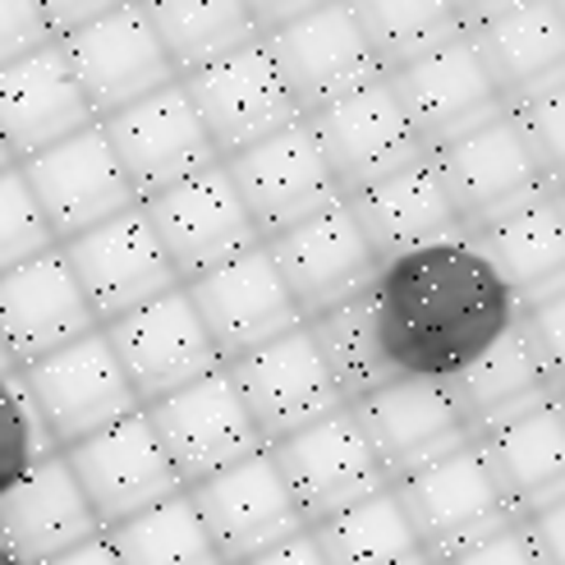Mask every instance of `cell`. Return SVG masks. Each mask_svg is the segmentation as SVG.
I'll return each instance as SVG.
<instances>
[{
  "label": "cell",
  "mask_w": 565,
  "mask_h": 565,
  "mask_svg": "<svg viewBox=\"0 0 565 565\" xmlns=\"http://www.w3.org/2000/svg\"><path fill=\"white\" fill-rule=\"evenodd\" d=\"M46 248H55V235L46 231L19 166H10V171H0V276L33 263Z\"/></svg>",
  "instance_id": "37"
},
{
  "label": "cell",
  "mask_w": 565,
  "mask_h": 565,
  "mask_svg": "<svg viewBox=\"0 0 565 565\" xmlns=\"http://www.w3.org/2000/svg\"><path fill=\"white\" fill-rule=\"evenodd\" d=\"M505 110H511V120L520 125L524 143L533 148V157H539L547 180L561 184V157H565V88H561V74L543 78L539 88L520 93Z\"/></svg>",
  "instance_id": "38"
},
{
  "label": "cell",
  "mask_w": 565,
  "mask_h": 565,
  "mask_svg": "<svg viewBox=\"0 0 565 565\" xmlns=\"http://www.w3.org/2000/svg\"><path fill=\"white\" fill-rule=\"evenodd\" d=\"M102 524L93 515L88 497L74 483L65 456L38 460L23 478L0 492V543L19 565H46L97 539Z\"/></svg>",
  "instance_id": "25"
},
{
  "label": "cell",
  "mask_w": 565,
  "mask_h": 565,
  "mask_svg": "<svg viewBox=\"0 0 565 565\" xmlns=\"http://www.w3.org/2000/svg\"><path fill=\"white\" fill-rule=\"evenodd\" d=\"M469 42L488 61L505 102H515L520 93L539 88L543 78L561 74V51H565L561 0H511L497 14L478 19L469 28Z\"/></svg>",
  "instance_id": "31"
},
{
  "label": "cell",
  "mask_w": 565,
  "mask_h": 565,
  "mask_svg": "<svg viewBox=\"0 0 565 565\" xmlns=\"http://www.w3.org/2000/svg\"><path fill=\"white\" fill-rule=\"evenodd\" d=\"M88 331H97V318L61 244L0 276V345L14 369H28V363L83 341Z\"/></svg>",
  "instance_id": "24"
},
{
  "label": "cell",
  "mask_w": 565,
  "mask_h": 565,
  "mask_svg": "<svg viewBox=\"0 0 565 565\" xmlns=\"http://www.w3.org/2000/svg\"><path fill=\"white\" fill-rule=\"evenodd\" d=\"M184 492L193 501L198 520H203L221 565H244L258 552H267V547L286 543L308 529L267 446L258 456L221 469Z\"/></svg>",
  "instance_id": "17"
},
{
  "label": "cell",
  "mask_w": 565,
  "mask_h": 565,
  "mask_svg": "<svg viewBox=\"0 0 565 565\" xmlns=\"http://www.w3.org/2000/svg\"><path fill=\"white\" fill-rule=\"evenodd\" d=\"M88 125L97 120L65 65L61 42H46L0 70V138H6L14 166Z\"/></svg>",
  "instance_id": "27"
},
{
  "label": "cell",
  "mask_w": 565,
  "mask_h": 565,
  "mask_svg": "<svg viewBox=\"0 0 565 565\" xmlns=\"http://www.w3.org/2000/svg\"><path fill=\"white\" fill-rule=\"evenodd\" d=\"M97 125L138 203L221 161L184 93V83H166V88L138 97L134 106L116 110V116H106Z\"/></svg>",
  "instance_id": "12"
},
{
  "label": "cell",
  "mask_w": 565,
  "mask_h": 565,
  "mask_svg": "<svg viewBox=\"0 0 565 565\" xmlns=\"http://www.w3.org/2000/svg\"><path fill=\"white\" fill-rule=\"evenodd\" d=\"M565 515H561V505H552V511H539V515H524L520 529H524V539L533 547V556H539L543 565H565V533H561Z\"/></svg>",
  "instance_id": "43"
},
{
  "label": "cell",
  "mask_w": 565,
  "mask_h": 565,
  "mask_svg": "<svg viewBox=\"0 0 565 565\" xmlns=\"http://www.w3.org/2000/svg\"><path fill=\"white\" fill-rule=\"evenodd\" d=\"M263 248L271 253V263H276L280 280H286L303 322H313V318L331 313V308L369 295V286L382 271L377 253L369 248V239H363V231L345 207V198L331 203L327 212L290 225V231H280Z\"/></svg>",
  "instance_id": "16"
},
{
  "label": "cell",
  "mask_w": 565,
  "mask_h": 565,
  "mask_svg": "<svg viewBox=\"0 0 565 565\" xmlns=\"http://www.w3.org/2000/svg\"><path fill=\"white\" fill-rule=\"evenodd\" d=\"M225 175H231L239 203L248 207L253 225H258V239H276L280 231L327 212L331 203H341V189H335L327 161L313 143V129L303 120L286 125L280 134L263 138L235 157H225Z\"/></svg>",
  "instance_id": "20"
},
{
  "label": "cell",
  "mask_w": 565,
  "mask_h": 565,
  "mask_svg": "<svg viewBox=\"0 0 565 565\" xmlns=\"http://www.w3.org/2000/svg\"><path fill=\"white\" fill-rule=\"evenodd\" d=\"M428 157H433V171L450 198V207H456L465 225V235L488 231V225L511 216L515 207L533 203L539 193L561 189L556 180H547L533 148L524 143L511 110H501L488 125L450 138V143L433 148Z\"/></svg>",
  "instance_id": "3"
},
{
  "label": "cell",
  "mask_w": 565,
  "mask_h": 565,
  "mask_svg": "<svg viewBox=\"0 0 565 565\" xmlns=\"http://www.w3.org/2000/svg\"><path fill=\"white\" fill-rule=\"evenodd\" d=\"M244 565H327V561H322V552L313 547V539H308V529H303V533H295V539L258 552V556L244 561Z\"/></svg>",
  "instance_id": "45"
},
{
  "label": "cell",
  "mask_w": 565,
  "mask_h": 565,
  "mask_svg": "<svg viewBox=\"0 0 565 565\" xmlns=\"http://www.w3.org/2000/svg\"><path fill=\"white\" fill-rule=\"evenodd\" d=\"M322 6H331V0H244V10L253 14V23H258L263 38L276 33V28L295 23V19H303V14L322 10Z\"/></svg>",
  "instance_id": "44"
},
{
  "label": "cell",
  "mask_w": 565,
  "mask_h": 565,
  "mask_svg": "<svg viewBox=\"0 0 565 565\" xmlns=\"http://www.w3.org/2000/svg\"><path fill=\"white\" fill-rule=\"evenodd\" d=\"M19 382L55 450H70L83 437H93L110 428V423L129 418L134 409H143L125 369L110 354L102 327L88 331L83 341L19 369Z\"/></svg>",
  "instance_id": "4"
},
{
  "label": "cell",
  "mask_w": 565,
  "mask_h": 565,
  "mask_svg": "<svg viewBox=\"0 0 565 565\" xmlns=\"http://www.w3.org/2000/svg\"><path fill=\"white\" fill-rule=\"evenodd\" d=\"M369 318L391 377L450 382L520 318V303L465 235L382 263Z\"/></svg>",
  "instance_id": "1"
},
{
  "label": "cell",
  "mask_w": 565,
  "mask_h": 565,
  "mask_svg": "<svg viewBox=\"0 0 565 565\" xmlns=\"http://www.w3.org/2000/svg\"><path fill=\"white\" fill-rule=\"evenodd\" d=\"M33 6L42 14V23H46V33L61 42V38L78 33L83 23H93V19L110 14L116 6H125V0H33Z\"/></svg>",
  "instance_id": "42"
},
{
  "label": "cell",
  "mask_w": 565,
  "mask_h": 565,
  "mask_svg": "<svg viewBox=\"0 0 565 565\" xmlns=\"http://www.w3.org/2000/svg\"><path fill=\"white\" fill-rule=\"evenodd\" d=\"M497 280L515 295V303H539L561 295L565 271V221H561V189L539 193L533 203L515 207L488 231L469 235Z\"/></svg>",
  "instance_id": "29"
},
{
  "label": "cell",
  "mask_w": 565,
  "mask_h": 565,
  "mask_svg": "<svg viewBox=\"0 0 565 565\" xmlns=\"http://www.w3.org/2000/svg\"><path fill=\"white\" fill-rule=\"evenodd\" d=\"M308 335H313V345L327 363V373L341 391V401L354 405L363 395H373L377 386L395 382L386 359H382V345H377V331H373V318H369V295H359L341 308H331V313L303 322Z\"/></svg>",
  "instance_id": "36"
},
{
  "label": "cell",
  "mask_w": 565,
  "mask_h": 565,
  "mask_svg": "<svg viewBox=\"0 0 565 565\" xmlns=\"http://www.w3.org/2000/svg\"><path fill=\"white\" fill-rule=\"evenodd\" d=\"M501 6H511V0H456V10H460V19H465V33L478 23V19H488V14H497Z\"/></svg>",
  "instance_id": "47"
},
{
  "label": "cell",
  "mask_w": 565,
  "mask_h": 565,
  "mask_svg": "<svg viewBox=\"0 0 565 565\" xmlns=\"http://www.w3.org/2000/svg\"><path fill=\"white\" fill-rule=\"evenodd\" d=\"M19 175H23L28 193H33V203L46 221V231L55 235V244L93 231V225H102L116 212L138 203L116 152L106 143L102 125H88V129L61 138L55 148L19 161Z\"/></svg>",
  "instance_id": "18"
},
{
  "label": "cell",
  "mask_w": 565,
  "mask_h": 565,
  "mask_svg": "<svg viewBox=\"0 0 565 565\" xmlns=\"http://www.w3.org/2000/svg\"><path fill=\"white\" fill-rule=\"evenodd\" d=\"M0 565H19V561H14L10 552H6V543H0Z\"/></svg>",
  "instance_id": "50"
},
{
  "label": "cell",
  "mask_w": 565,
  "mask_h": 565,
  "mask_svg": "<svg viewBox=\"0 0 565 565\" xmlns=\"http://www.w3.org/2000/svg\"><path fill=\"white\" fill-rule=\"evenodd\" d=\"M175 74H193L239 46L263 42L244 0H138Z\"/></svg>",
  "instance_id": "32"
},
{
  "label": "cell",
  "mask_w": 565,
  "mask_h": 565,
  "mask_svg": "<svg viewBox=\"0 0 565 565\" xmlns=\"http://www.w3.org/2000/svg\"><path fill=\"white\" fill-rule=\"evenodd\" d=\"M395 102H401L409 129L418 134L423 152H433L450 138H460L478 125H488L492 116H501L505 93L492 78L488 61L478 55V46L469 42V33H460L456 42H446L418 61L401 65L386 74Z\"/></svg>",
  "instance_id": "13"
},
{
  "label": "cell",
  "mask_w": 565,
  "mask_h": 565,
  "mask_svg": "<svg viewBox=\"0 0 565 565\" xmlns=\"http://www.w3.org/2000/svg\"><path fill=\"white\" fill-rule=\"evenodd\" d=\"M180 83L221 161L303 120V110L286 88V78H280L267 42L239 46L231 55H221V61L184 74Z\"/></svg>",
  "instance_id": "5"
},
{
  "label": "cell",
  "mask_w": 565,
  "mask_h": 565,
  "mask_svg": "<svg viewBox=\"0 0 565 565\" xmlns=\"http://www.w3.org/2000/svg\"><path fill=\"white\" fill-rule=\"evenodd\" d=\"M225 373H231L253 428H258L267 446L280 437H295L299 428L335 409H345L308 327H295L286 335H276V341L231 359Z\"/></svg>",
  "instance_id": "19"
},
{
  "label": "cell",
  "mask_w": 565,
  "mask_h": 565,
  "mask_svg": "<svg viewBox=\"0 0 565 565\" xmlns=\"http://www.w3.org/2000/svg\"><path fill=\"white\" fill-rule=\"evenodd\" d=\"M138 207H143L157 244L166 248V258H171L180 286L221 267V263L239 258V253H248L253 244H263L258 225H253L248 207L239 203V193H235L221 161L180 180V184H171V189L143 198Z\"/></svg>",
  "instance_id": "10"
},
{
  "label": "cell",
  "mask_w": 565,
  "mask_h": 565,
  "mask_svg": "<svg viewBox=\"0 0 565 565\" xmlns=\"http://www.w3.org/2000/svg\"><path fill=\"white\" fill-rule=\"evenodd\" d=\"M267 450H271V460H276L280 478H286V488H290L308 529L391 488L369 437H363V428L350 414V405L308 423L295 437L271 441Z\"/></svg>",
  "instance_id": "7"
},
{
  "label": "cell",
  "mask_w": 565,
  "mask_h": 565,
  "mask_svg": "<svg viewBox=\"0 0 565 565\" xmlns=\"http://www.w3.org/2000/svg\"><path fill=\"white\" fill-rule=\"evenodd\" d=\"M263 42L303 116L386 74L345 0H331V6L276 28Z\"/></svg>",
  "instance_id": "23"
},
{
  "label": "cell",
  "mask_w": 565,
  "mask_h": 565,
  "mask_svg": "<svg viewBox=\"0 0 565 565\" xmlns=\"http://www.w3.org/2000/svg\"><path fill=\"white\" fill-rule=\"evenodd\" d=\"M520 331L529 350L539 354L547 382L561 391V363H565V313H561V295L539 299V303H524L520 308Z\"/></svg>",
  "instance_id": "39"
},
{
  "label": "cell",
  "mask_w": 565,
  "mask_h": 565,
  "mask_svg": "<svg viewBox=\"0 0 565 565\" xmlns=\"http://www.w3.org/2000/svg\"><path fill=\"white\" fill-rule=\"evenodd\" d=\"M61 456L74 473V483L83 488V497H88L102 533L152 511L161 501H171L175 492H184L180 473H175L171 456L161 450L143 409H134L129 418L83 437L78 446L61 450Z\"/></svg>",
  "instance_id": "6"
},
{
  "label": "cell",
  "mask_w": 565,
  "mask_h": 565,
  "mask_svg": "<svg viewBox=\"0 0 565 565\" xmlns=\"http://www.w3.org/2000/svg\"><path fill=\"white\" fill-rule=\"evenodd\" d=\"M61 253L78 280L83 299L93 308L97 327L116 322V318L134 313L138 303H148V299L180 286L171 258H166V248L157 244L152 225L138 203L116 212L102 225H93V231L65 239Z\"/></svg>",
  "instance_id": "15"
},
{
  "label": "cell",
  "mask_w": 565,
  "mask_h": 565,
  "mask_svg": "<svg viewBox=\"0 0 565 565\" xmlns=\"http://www.w3.org/2000/svg\"><path fill=\"white\" fill-rule=\"evenodd\" d=\"M184 295L193 303L198 322L207 327L221 363H231L248 350L276 341V335L303 327L286 280H280L271 253L263 244H253L239 258L184 280Z\"/></svg>",
  "instance_id": "21"
},
{
  "label": "cell",
  "mask_w": 565,
  "mask_h": 565,
  "mask_svg": "<svg viewBox=\"0 0 565 565\" xmlns=\"http://www.w3.org/2000/svg\"><path fill=\"white\" fill-rule=\"evenodd\" d=\"M102 335H106L110 354H116V363L125 369L138 405H152L161 395L184 391L189 382L225 369L207 327L193 313L184 286L138 303L134 313H125L116 322H106Z\"/></svg>",
  "instance_id": "11"
},
{
  "label": "cell",
  "mask_w": 565,
  "mask_h": 565,
  "mask_svg": "<svg viewBox=\"0 0 565 565\" xmlns=\"http://www.w3.org/2000/svg\"><path fill=\"white\" fill-rule=\"evenodd\" d=\"M345 6L386 74L465 33L456 0H345Z\"/></svg>",
  "instance_id": "34"
},
{
  "label": "cell",
  "mask_w": 565,
  "mask_h": 565,
  "mask_svg": "<svg viewBox=\"0 0 565 565\" xmlns=\"http://www.w3.org/2000/svg\"><path fill=\"white\" fill-rule=\"evenodd\" d=\"M46 565H120V561H116V552H110L106 533H97V539H88L83 547H70L65 556H55Z\"/></svg>",
  "instance_id": "46"
},
{
  "label": "cell",
  "mask_w": 565,
  "mask_h": 565,
  "mask_svg": "<svg viewBox=\"0 0 565 565\" xmlns=\"http://www.w3.org/2000/svg\"><path fill=\"white\" fill-rule=\"evenodd\" d=\"M391 492L401 501L414 539L423 552H428L433 565H441L456 552L515 524L511 501H505V492L497 488V478L483 460V450H478V441L405 473L401 483H391Z\"/></svg>",
  "instance_id": "2"
},
{
  "label": "cell",
  "mask_w": 565,
  "mask_h": 565,
  "mask_svg": "<svg viewBox=\"0 0 565 565\" xmlns=\"http://www.w3.org/2000/svg\"><path fill=\"white\" fill-rule=\"evenodd\" d=\"M143 414L152 423L161 450L171 456L184 488L203 483V478L231 469L248 456H258L267 446L258 437V428H253V418L225 369L189 382L184 391L161 395V401L143 405Z\"/></svg>",
  "instance_id": "14"
},
{
  "label": "cell",
  "mask_w": 565,
  "mask_h": 565,
  "mask_svg": "<svg viewBox=\"0 0 565 565\" xmlns=\"http://www.w3.org/2000/svg\"><path fill=\"white\" fill-rule=\"evenodd\" d=\"M303 125L313 129V143L327 161L335 189H341V198L395 175L401 166L418 157H428L418 134L409 129L401 102H395L386 74L377 83H363V88L308 110Z\"/></svg>",
  "instance_id": "8"
},
{
  "label": "cell",
  "mask_w": 565,
  "mask_h": 565,
  "mask_svg": "<svg viewBox=\"0 0 565 565\" xmlns=\"http://www.w3.org/2000/svg\"><path fill=\"white\" fill-rule=\"evenodd\" d=\"M61 51H65V65L78 83L83 102L93 110V120L116 116V110L166 88V83H180L171 55L157 42L138 0H125L110 14L61 38Z\"/></svg>",
  "instance_id": "9"
},
{
  "label": "cell",
  "mask_w": 565,
  "mask_h": 565,
  "mask_svg": "<svg viewBox=\"0 0 565 565\" xmlns=\"http://www.w3.org/2000/svg\"><path fill=\"white\" fill-rule=\"evenodd\" d=\"M106 543L120 565H221L189 492H175L152 511L106 529Z\"/></svg>",
  "instance_id": "35"
},
{
  "label": "cell",
  "mask_w": 565,
  "mask_h": 565,
  "mask_svg": "<svg viewBox=\"0 0 565 565\" xmlns=\"http://www.w3.org/2000/svg\"><path fill=\"white\" fill-rule=\"evenodd\" d=\"M441 565H543V561L533 556V547H529V539H524V529H520V520H515L511 529H501V533H492V539H483V543H473V547L456 552V556L441 561Z\"/></svg>",
  "instance_id": "41"
},
{
  "label": "cell",
  "mask_w": 565,
  "mask_h": 565,
  "mask_svg": "<svg viewBox=\"0 0 565 565\" xmlns=\"http://www.w3.org/2000/svg\"><path fill=\"white\" fill-rule=\"evenodd\" d=\"M345 207L363 239H369V248L377 253V263H395L405 253L433 248L446 239H465V225L433 171V157H418L395 175L350 193Z\"/></svg>",
  "instance_id": "26"
},
{
  "label": "cell",
  "mask_w": 565,
  "mask_h": 565,
  "mask_svg": "<svg viewBox=\"0 0 565 565\" xmlns=\"http://www.w3.org/2000/svg\"><path fill=\"white\" fill-rule=\"evenodd\" d=\"M308 539L327 565H433L391 488L313 524Z\"/></svg>",
  "instance_id": "33"
},
{
  "label": "cell",
  "mask_w": 565,
  "mask_h": 565,
  "mask_svg": "<svg viewBox=\"0 0 565 565\" xmlns=\"http://www.w3.org/2000/svg\"><path fill=\"white\" fill-rule=\"evenodd\" d=\"M497 478V488L511 501L515 520L561 505L565 492V423L561 401H543L515 418L497 423L483 437H473Z\"/></svg>",
  "instance_id": "28"
},
{
  "label": "cell",
  "mask_w": 565,
  "mask_h": 565,
  "mask_svg": "<svg viewBox=\"0 0 565 565\" xmlns=\"http://www.w3.org/2000/svg\"><path fill=\"white\" fill-rule=\"evenodd\" d=\"M446 386L456 395V405H460L473 437H483L488 428H497V423L515 418L543 401H561V391L547 382L539 354H533L524 341L520 318Z\"/></svg>",
  "instance_id": "30"
},
{
  "label": "cell",
  "mask_w": 565,
  "mask_h": 565,
  "mask_svg": "<svg viewBox=\"0 0 565 565\" xmlns=\"http://www.w3.org/2000/svg\"><path fill=\"white\" fill-rule=\"evenodd\" d=\"M19 369H14V363H10V354H6V345H0V377H14Z\"/></svg>",
  "instance_id": "48"
},
{
  "label": "cell",
  "mask_w": 565,
  "mask_h": 565,
  "mask_svg": "<svg viewBox=\"0 0 565 565\" xmlns=\"http://www.w3.org/2000/svg\"><path fill=\"white\" fill-rule=\"evenodd\" d=\"M46 42H55V38L46 33L33 0H0V70L23 61L28 51H38Z\"/></svg>",
  "instance_id": "40"
},
{
  "label": "cell",
  "mask_w": 565,
  "mask_h": 565,
  "mask_svg": "<svg viewBox=\"0 0 565 565\" xmlns=\"http://www.w3.org/2000/svg\"><path fill=\"white\" fill-rule=\"evenodd\" d=\"M350 414L369 437L386 483H401L405 473L473 441L450 386L428 377H395L373 395L354 401Z\"/></svg>",
  "instance_id": "22"
},
{
  "label": "cell",
  "mask_w": 565,
  "mask_h": 565,
  "mask_svg": "<svg viewBox=\"0 0 565 565\" xmlns=\"http://www.w3.org/2000/svg\"><path fill=\"white\" fill-rule=\"evenodd\" d=\"M14 166V157H10V148H6V138H0V171H10Z\"/></svg>",
  "instance_id": "49"
}]
</instances>
